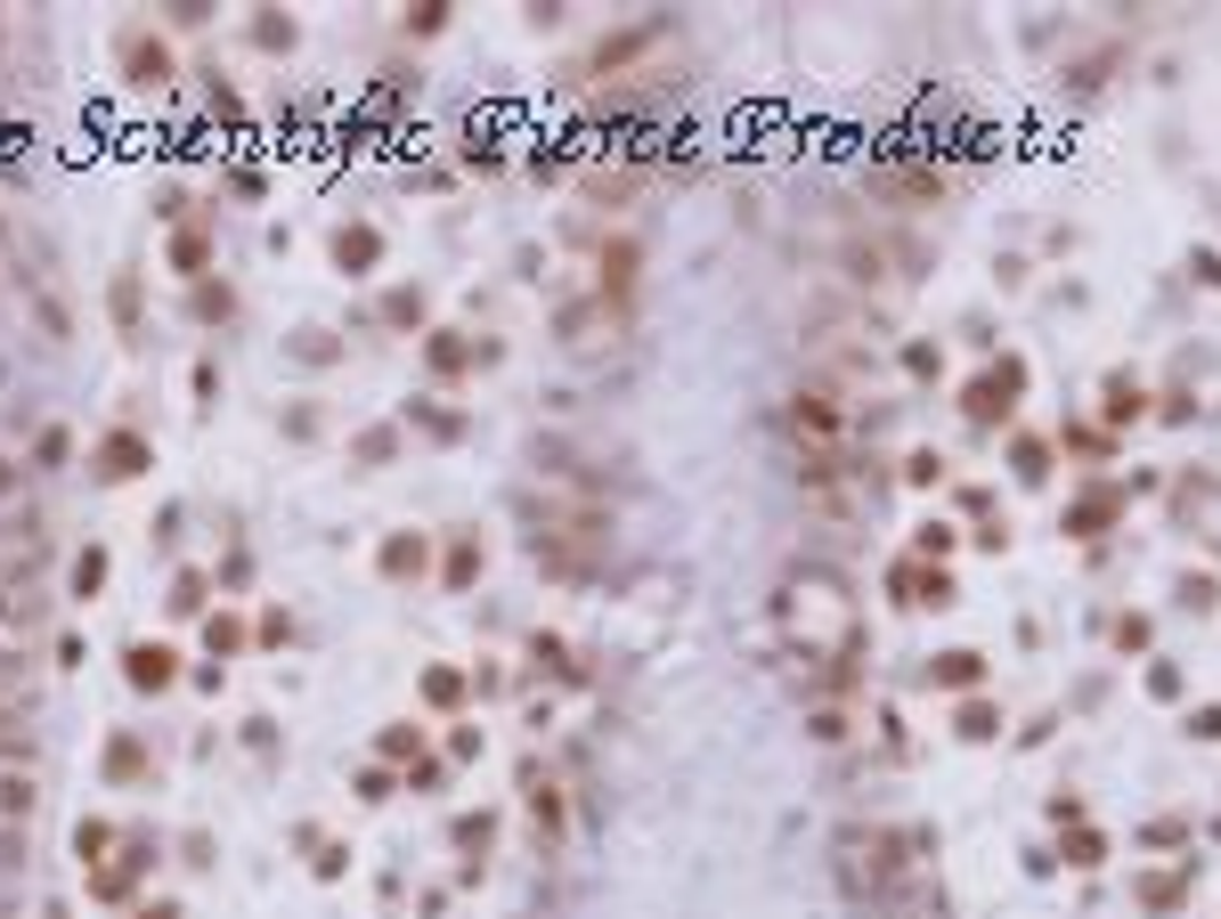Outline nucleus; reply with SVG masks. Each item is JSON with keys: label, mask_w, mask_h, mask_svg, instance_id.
<instances>
[{"label": "nucleus", "mask_w": 1221, "mask_h": 919, "mask_svg": "<svg viewBox=\"0 0 1221 919\" xmlns=\"http://www.w3.org/2000/svg\"><path fill=\"white\" fill-rule=\"evenodd\" d=\"M1018 400H1026V359H1002V366H985L978 383L961 391V407H969V424H1010L1018 415Z\"/></svg>", "instance_id": "3"}, {"label": "nucleus", "mask_w": 1221, "mask_h": 919, "mask_svg": "<svg viewBox=\"0 0 1221 919\" xmlns=\"http://www.w3.org/2000/svg\"><path fill=\"white\" fill-rule=\"evenodd\" d=\"M139 773H148V748H139L131 733H122V741L107 748V781H139Z\"/></svg>", "instance_id": "19"}, {"label": "nucleus", "mask_w": 1221, "mask_h": 919, "mask_svg": "<svg viewBox=\"0 0 1221 919\" xmlns=\"http://www.w3.org/2000/svg\"><path fill=\"white\" fill-rule=\"evenodd\" d=\"M1100 415H1108V424H1141V415H1148L1141 383H1132V374H1115V383H1108V407H1100Z\"/></svg>", "instance_id": "16"}, {"label": "nucleus", "mask_w": 1221, "mask_h": 919, "mask_svg": "<svg viewBox=\"0 0 1221 919\" xmlns=\"http://www.w3.org/2000/svg\"><path fill=\"white\" fill-rule=\"evenodd\" d=\"M1100 854H1108V839H1100L1091 822H1075V839H1067V863H1075V871H1091Z\"/></svg>", "instance_id": "29"}, {"label": "nucleus", "mask_w": 1221, "mask_h": 919, "mask_svg": "<svg viewBox=\"0 0 1221 919\" xmlns=\"http://www.w3.org/2000/svg\"><path fill=\"white\" fill-rule=\"evenodd\" d=\"M122 676H131V692H172L179 652H163V643H131V652H122Z\"/></svg>", "instance_id": "9"}, {"label": "nucleus", "mask_w": 1221, "mask_h": 919, "mask_svg": "<svg viewBox=\"0 0 1221 919\" xmlns=\"http://www.w3.org/2000/svg\"><path fill=\"white\" fill-rule=\"evenodd\" d=\"M839 879L855 887V895H863V887L887 895V887L904 879V839H896L887 822H847V830H839Z\"/></svg>", "instance_id": "2"}, {"label": "nucleus", "mask_w": 1221, "mask_h": 919, "mask_svg": "<svg viewBox=\"0 0 1221 919\" xmlns=\"http://www.w3.org/2000/svg\"><path fill=\"white\" fill-rule=\"evenodd\" d=\"M391 448H400V431H359V464H391Z\"/></svg>", "instance_id": "39"}, {"label": "nucleus", "mask_w": 1221, "mask_h": 919, "mask_svg": "<svg viewBox=\"0 0 1221 919\" xmlns=\"http://www.w3.org/2000/svg\"><path fill=\"white\" fill-rule=\"evenodd\" d=\"M489 830H497L489 813H465V822H457V846H489Z\"/></svg>", "instance_id": "45"}, {"label": "nucleus", "mask_w": 1221, "mask_h": 919, "mask_svg": "<svg viewBox=\"0 0 1221 919\" xmlns=\"http://www.w3.org/2000/svg\"><path fill=\"white\" fill-rule=\"evenodd\" d=\"M383 318H391V326H416V318H424V294H407V285H400V294L383 302Z\"/></svg>", "instance_id": "41"}, {"label": "nucleus", "mask_w": 1221, "mask_h": 919, "mask_svg": "<svg viewBox=\"0 0 1221 919\" xmlns=\"http://www.w3.org/2000/svg\"><path fill=\"white\" fill-rule=\"evenodd\" d=\"M253 41H261V50H294V17H285V9H261Z\"/></svg>", "instance_id": "27"}, {"label": "nucleus", "mask_w": 1221, "mask_h": 919, "mask_svg": "<svg viewBox=\"0 0 1221 919\" xmlns=\"http://www.w3.org/2000/svg\"><path fill=\"white\" fill-rule=\"evenodd\" d=\"M1189 277H1197V285H1213V294H1221V253H1189Z\"/></svg>", "instance_id": "46"}, {"label": "nucleus", "mask_w": 1221, "mask_h": 919, "mask_svg": "<svg viewBox=\"0 0 1221 919\" xmlns=\"http://www.w3.org/2000/svg\"><path fill=\"white\" fill-rule=\"evenodd\" d=\"M913 611H953V578L945 570H920V561H896V578H887Z\"/></svg>", "instance_id": "8"}, {"label": "nucleus", "mask_w": 1221, "mask_h": 919, "mask_svg": "<svg viewBox=\"0 0 1221 919\" xmlns=\"http://www.w3.org/2000/svg\"><path fill=\"white\" fill-rule=\"evenodd\" d=\"M953 733H961V741H1002V708H993V700H961Z\"/></svg>", "instance_id": "15"}, {"label": "nucleus", "mask_w": 1221, "mask_h": 919, "mask_svg": "<svg viewBox=\"0 0 1221 919\" xmlns=\"http://www.w3.org/2000/svg\"><path fill=\"white\" fill-rule=\"evenodd\" d=\"M0 757H9V765H33V733H25V716H17V708H0Z\"/></svg>", "instance_id": "18"}, {"label": "nucleus", "mask_w": 1221, "mask_h": 919, "mask_svg": "<svg viewBox=\"0 0 1221 919\" xmlns=\"http://www.w3.org/2000/svg\"><path fill=\"white\" fill-rule=\"evenodd\" d=\"M1189 741H1221V700H1206V708H1189V724H1181Z\"/></svg>", "instance_id": "35"}, {"label": "nucleus", "mask_w": 1221, "mask_h": 919, "mask_svg": "<svg viewBox=\"0 0 1221 919\" xmlns=\"http://www.w3.org/2000/svg\"><path fill=\"white\" fill-rule=\"evenodd\" d=\"M204 643H212V659H220V652H237V643H244V626H237L229 611H220L212 626H204Z\"/></svg>", "instance_id": "40"}, {"label": "nucleus", "mask_w": 1221, "mask_h": 919, "mask_svg": "<svg viewBox=\"0 0 1221 919\" xmlns=\"http://www.w3.org/2000/svg\"><path fill=\"white\" fill-rule=\"evenodd\" d=\"M1148 692H1156V700H1181V692H1189V676H1181L1173 659H1156V667H1148Z\"/></svg>", "instance_id": "31"}, {"label": "nucleus", "mask_w": 1221, "mask_h": 919, "mask_svg": "<svg viewBox=\"0 0 1221 919\" xmlns=\"http://www.w3.org/2000/svg\"><path fill=\"white\" fill-rule=\"evenodd\" d=\"M465 366H472L465 333H432V374H465Z\"/></svg>", "instance_id": "20"}, {"label": "nucleus", "mask_w": 1221, "mask_h": 919, "mask_svg": "<svg viewBox=\"0 0 1221 919\" xmlns=\"http://www.w3.org/2000/svg\"><path fill=\"white\" fill-rule=\"evenodd\" d=\"M9 480H17V472H9V456H0V496H9Z\"/></svg>", "instance_id": "50"}, {"label": "nucleus", "mask_w": 1221, "mask_h": 919, "mask_svg": "<svg viewBox=\"0 0 1221 919\" xmlns=\"http://www.w3.org/2000/svg\"><path fill=\"white\" fill-rule=\"evenodd\" d=\"M294 359L326 366V359H335V333H318V326H309V333H294Z\"/></svg>", "instance_id": "36"}, {"label": "nucleus", "mask_w": 1221, "mask_h": 919, "mask_svg": "<svg viewBox=\"0 0 1221 919\" xmlns=\"http://www.w3.org/2000/svg\"><path fill=\"white\" fill-rule=\"evenodd\" d=\"M0 813H9V822H17V813H33V773H17V765L0 773Z\"/></svg>", "instance_id": "21"}, {"label": "nucleus", "mask_w": 1221, "mask_h": 919, "mask_svg": "<svg viewBox=\"0 0 1221 919\" xmlns=\"http://www.w3.org/2000/svg\"><path fill=\"white\" fill-rule=\"evenodd\" d=\"M782 626L806 643V659H839V652H863V626H855V602H847V578L822 570V561H806V570L782 578L774 594Z\"/></svg>", "instance_id": "1"}, {"label": "nucleus", "mask_w": 1221, "mask_h": 919, "mask_svg": "<svg viewBox=\"0 0 1221 919\" xmlns=\"http://www.w3.org/2000/svg\"><path fill=\"white\" fill-rule=\"evenodd\" d=\"M1115 505H1124V496H1115V489H1091V496H1083V505H1075V513H1067V537H1100V529H1108V521H1115Z\"/></svg>", "instance_id": "12"}, {"label": "nucleus", "mask_w": 1221, "mask_h": 919, "mask_svg": "<svg viewBox=\"0 0 1221 919\" xmlns=\"http://www.w3.org/2000/svg\"><path fill=\"white\" fill-rule=\"evenodd\" d=\"M953 546H961V529H953V521H920V529H913V554H920V561H945Z\"/></svg>", "instance_id": "17"}, {"label": "nucleus", "mask_w": 1221, "mask_h": 919, "mask_svg": "<svg viewBox=\"0 0 1221 919\" xmlns=\"http://www.w3.org/2000/svg\"><path fill=\"white\" fill-rule=\"evenodd\" d=\"M904 366L920 374V383H937V366H945V350L937 342H904Z\"/></svg>", "instance_id": "33"}, {"label": "nucleus", "mask_w": 1221, "mask_h": 919, "mask_svg": "<svg viewBox=\"0 0 1221 919\" xmlns=\"http://www.w3.org/2000/svg\"><path fill=\"white\" fill-rule=\"evenodd\" d=\"M98 587H107V546H81V554H74V570H66V594H74V602H90Z\"/></svg>", "instance_id": "13"}, {"label": "nucleus", "mask_w": 1221, "mask_h": 919, "mask_svg": "<svg viewBox=\"0 0 1221 919\" xmlns=\"http://www.w3.org/2000/svg\"><path fill=\"white\" fill-rule=\"evenodd\" d=\"M148 464H155V448L139 440V431H107V440L90 448V472H98V480H139Z\"/></svg>", "instance_id": "5"}, {"label": "nucleus", "mask_w": 1221, "mask_h": 919, "mask_svg": "<svg viewBox=\"0 0 1221 919\" xmlns=\"http://www.w3.org/2000/svg\"><path fill=\"white\" fill-rule=\"evenodd\" d=\"M928 683H937V692H978V683H985V652H937V659H928Z\"/></svg>", "instance_id": "10"}, {"label": "nucleus", "mask_w": 1221, "mask_h": 919, "mask_svg": "<svg viewBox=\"0 0 1221 919\" xmlns=\"http://www.w3.org/2000/svg\"><path fill=\"white\" fill-rule=\"evenodd\" d=\"M375 561H383V578H424V570H432V546L400 529V537H383V554H375Z\"/></svg>", "instance_id": "11"}, {"label": "nucleus", "mask_w": 1221, "mask_h": 919, "mask_svg": "<svg viewBox=\"0 0 1221 919\" xmlns=\"http://www.w3.org/2000/svg\"><path fill=\"white\" fill-rule=\"evenodd\" d=\"M530 652H537V667H546V676H563V683L578 676V667H570V652H563V643H554V635H537Z\"/></svg>", "instance_id": "32"}, {"label": "nucleus", "mask_w": 1221, "mask_h": 919, "mask_svg": "<svg viewBox=\"0 0 1221 919\" xmlns=\"http://www.w3.org/2000/svg\"><path fill=\"white\" fill-rule=\"evenodd\" d=\"M115 318L139 326V277H115Z\"/></svg>", "instance_id": "43"}, {"label": "nucleus", "mask_w": 1221, "mask_h": 919, "mask_svg": "<svg viewBox=\"0 0 1221 919\" xmlns=\"http://www.w3.org/2000/svg\"><path fill=\"white\" fill-rule=\"evenodd\" d=\"M335 269L342 277H375L383 269V228L375 220H342L335 228Z\"/></svg>", "instance_id": "4"}, {"label": "nucleus", "mask_w": 1221, "mask_h": 919, "mask_svg": "<svg viewBox=\"0 0 1221 919\" xmlns=\"http://www.w3.org/2000/svg\"><path fill=\"white\" fill-rule=\"evenodd\" d=\"M383 757H391V765L424 757V733H416V724H383Z\"/></svg>", "instance_id": "25"}, {"label": "nucleus", "mask_w": 1221, "mask_h": 919, "mask_svg": "<svg viewBox=\"0 0 1221 919\" xmlns=\"http://www.w3.org/2000/svg\"><path fill=\"white\" fill-rule=\"evenodd\" d=\"M122 74H131V90H163L172 81V50L155 33H122Z\"/></svg>", "instance_id": "6"}, {"label": "nucleus", "mask_w": 1221, "mask_h": 919, "mask_svg": "<svg viewBox=\"0 0 1221 919\" xmlns=\"http://www.w3.org/2000/svg\"><path fill=\"white\" fill-rule=\"evenodd\" d=\"M791 431H798L806 448H839L847 424H839V407L822 400V391H798V400H791Z\"/></svg>", "instance_id": "7"}, {"label": "nucleus", "mask_w": 1221, "mask_h": 919, "mask_svg": "<svg viewBox=\"0 0 1221 919\" xmlns=\"http://www.w3.org/2000/svg\"><path fill=\"white\" fill-rule=\"evenodd\" d=\"M139 919H179V911H172V904H155V911H139Z\"/></svg>", "instance_id": "49"}, {"label": "nucleus", "mask_w": 1221, "mask_h": 919, "mask_svg": "<svg viewBox=\"0 0 1221 919\" xmlns=\"http://www.w3.org/2000/svg\"><path fill=\"white\" fill-rule=\"evenodd\" d=\"M1010 464H1018V480H1050V448L1043 440H1010Z\"/></svg>", "instance_id": "23"}, {"label": "nucleus", "mask_w": 1221, "mask_h": 919, "mask_svg": "<svg viewBox=\"0 0 1221 919\" xmlns=\"http://www.w3.org/2000/svg\"><path fill=\"white\" fill-rule=\"evenodd\" d=\"M424 700H432V708H457V700H465V676H457V667H432V676H424Z\"/></svg>", "instance_id": "24"}, {"label": "nucleus", "mask_w": 1221, "mask_h": 919, "mask_svg": "<svg viewBox=\"0 0 1221 919\" xmlns=\"http://www.w3.org/2000/svg\"><path fill=\"white\" fill-rule=\"evenodd\" d=\"M806 733H815L822 748H839V741H847V708H831V700H822L815 716H806Z\"/></svg>", "instance_id": "30"}, {"label": "nucleus", "mask_w": 1221, "mask_h": 919, "mask_svg": "<svg viewBox=\"0 0 1221 919\" xmlns=\"http://www.w3.org/2000/svg\"><path fill=\"white\" fill-rule=\"evenodd\" d=\"M628 294H635V244H611L603 253V309L628 302Z\"/></svg>", "instance_id": "14"}, {"label": "nucleus", "mask_w": 1221, "mask_h": 919, "mask_svg": "<svg viewBox=\"0 0 1221 919\" xmlns=\"http://www.w3.org/2000/svg\"><path fill=\"white\" fill-rule=\"evenodd\" d=\"M172 611H179V619L204 611V578H179V587H172Z\"/></svg>", "instance_id": "44"}, {"label": "nucleus", "mask_w": 1221, "mask_h": 919, "mask_svg": "<svg viewBox=\"0 0 1221 919\" xmlns=\"http://www.w3.org/2000/svg\"><path fill=\"white\" fill-rule=\"evenodd\" d=\"M440 25H448V9H440V0H432V9H407V33H440Z\"/></svg>", "instance_id": "47"}, {"label": "nucleus", "mask_w": 1221, "mask_h": 919, "mask_svg": "<svg viewBox=\"0 0 1221 919\" xmlns=\"http://www.w3.org/2000/svg\"><path fill=\"white\" fill-rule=\"evenodd\" d=\"M904 480H913V489H937V480H945V456H937V448H920L913 464H904Z\"/></svg>", "instance_id": "34"}, {"label": "nucleus", "mask_w": 1221, "mask_h": 919, "mask_svg": "<svg viewBox=\"0 0 1221 919\" xmlns=\"http://www.w3.org/2000/svg\"><path fill=\"white\" fill-rule=\"evenodd\" d=\"M229 309H237L229 285H196V318H229Z\"/></svg>", "instance_id": "37"}, {"label": "nucleus", "mask_w": 1221, "mask_h": 919, "mask_svg": "<svg viewBox=\"0 0 1221 919\" xmlns=\"http://www.w3.org/2000/svg\"><path fill=\"white\" fill-rule=\"evenodd\" d=\"M74 846H81V863H98V854L115 846V830H107V822H81V830H74Z\"/></svg>", "instance_id": "38"}, {"label": "nucleus", "mask_w": 1221, "mask_h": 919, "mask_svg": "<svg viewBox=\"0 0 1221 919\" xmlns=\"http://www.w3.org/2000/svg\"><path fill=\"white\" fill-rule=\"evenodd\" d=\"M1213 602H1221V578L1213 570H1189L1181 578V611H1213Z\"/></svg>", "instance_id": "22"}, {"label": "nucleus", "mask_w": 1221, "mask_h": 919, "mask_svg": "<svg viewBox=\"0 0 1221 919\" xmlns=\"http://www.w3.org/2000/svg\"><path fill=\"white\" fill-rule=\"evenodd\" d=\"M1115 652H1148V619H1141V611L1115 619Z\"/></svg>", "instance_id": "42"}, {"label": "nucleus", "mask_w": 1221, "mask_h": 919, "mask_svg": "<svg viewBox=\"0 0 1221 919\" xmlns=\"http://www.w3.org/2000/svg\"><path fill=\"white\" fill-rule=\"evenodd\" d=\"M1050 822L1075 830V822H1083V798H1067V789H1059V798H1050Z\"/></svg>", "instance_id": "48"}, {"label": "nucleus", "mask_w": 1221, "mask_h": 919, "mask_svg": "<svg viewBox=\"0 0 1221 919\" xmlns=\"http://www.w3.org/2000/svg\"><path fill=\"white\" fill-rule=\"evenodd\" d=\"M407 415H416V424L432 431V440H457V431H465V424H457V415H448L440 400H416V407H407Z\"/></svg>", "instance_id": "28"}, {"label": "nucleus", "mask_w": 1221, "mask_h": 919, "mask_svg": "<svg viewBox=\"0 0 1221 919\" xmlns=\"http://www.w3.org/2000/svg\"><path fill=\"white\" fill-rule=\"evenodd\" d=\"M472 578H481V546L457 537V546H448V587H472Z\"/></svg>", "instance_id": "26"}]
</instances>
